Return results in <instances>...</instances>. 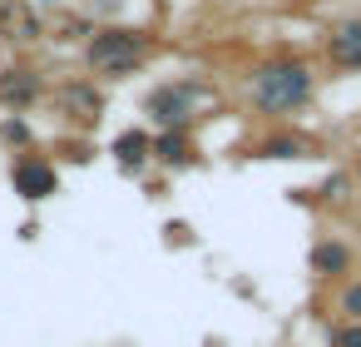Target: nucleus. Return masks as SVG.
Listing matches in <instances>:
<instances>
[{
    "label": "nucleus",
    "mask_w": 361,
    "mask_h": 347,
    "mask_svg": "<svg viewBox=\"0 0 361 347\" xmlns=\"http://www.w3.org/2000/svg\"><path fill=\"white\" fill-rule=\"evenodd\" d=\"M317 95V70L302 55H272L262 65H252L247 75V105L267 119H287L297 110H307Z\"/></svg>",
    "instance_id": "f257e3e1"
},
{
    "label": "nucleus",
    "mask_w": 361,
    "mask_h": 347,
    "mask_svg": "<svg viewBox=\"0 0 361 347\" xmlns=\"http://www.w3.org/2000/svg\"><path fill=\"white\" fill-rule=\"evenodd\" d=\"M40 95H45V75L35 70V65H6L0 70V105L6 110H30V105H40Z\"/></svg>",
    "instance_id": "39448f33"
},
{
    "label": "nucleus",
    "mask_w": 361,
    "mask_h": 347,
    "mask_svg": "<svg viewBox=\"0 0 361 347\" xmlns=\"http://www.w3.org/2000/svg\"><path fill=\"white\" fill-rule=\"evenodd\" d=\"M149 50H154V45H149L144 30H134V25H99V30L85 40V65H90L94 75H104V80H124V75L144 70Z\"/></svg>",
    "instance_id": "f03ea898"
},
{
    "label": "nucleus",
    "mask_w": 361,
    "mask_h": 347,
    "mask_svg": "<svg viewBox=\"0 0 361 347\" xmlns=\"http://www.w3.org/2000/svg\"><path fill=\"white\" fill-rule=\"evenodd\" d=\"M55 105H60L70 119H80V124H94L99 110H104V100L94 95V85H65V90L55 95Z\"/></svg>",
    "instance_id": "9b49d317"
},
{
    "label": "nucleus",
    "mask_w": 361,
    "mask_h": 347,
    "mask_svg": "<svg viewBox=\"0 0 361 347\" xmlns=\"http://www.w3.org/2000/svg\"><path fill=\"white\" fill-rule=\"evenodd\" d=\"M351 179H356V184H361V159H356V169H351Z\"/></svg>",
    "instance_id": "a211bd4d"
},
{
    "label": "nucleus",
    "mask_w": 361,
    "mask_h": 347,
    "mask_svg": "<svg viewBox=\"0 0 361 347\" xmlns=\"http://www.w3.org/2000/svg\"><path fill=\"white\" fill-rule=\"evenodd\" d=\"M109 154H114V164H119L124 174H144V169L154 164V134H149V129H124V134L109 144Z\"/></svg>",
    "instance_id": "6e6552de"
},
{
    "label": "nucleus",
    "mask_w": 361,
    "mask_h": 347,
    "mask_svg": "<svg viewBox=\"0 0 361 347\" xmlns=\"http://www.w3.org/2000/svg\"><path fill=\"white\" fill-rule=\"evenodd\" d=\"M0 139H6L16 154H25V149H35V134H30V124L20 119V114H11L6 124H0Z\"/></svg>",
    "instance_id": "4468645a"
},
{
    "label": "nucleus",
    "mask_w": 361,
    "mask_h": 347,
    "mask_svg": "<svg viewBox=\"0 0 361 347\" xmlns=\"http://www.w3.org/2000/svg\"><path fill=\"white\" fill-rule=\"evenodd\" d=\"M346 189H351V174H331V179L322 184V194H326L331 204H341V199H346Z\"/></svg>",
    "instance_id": "dca6fc26"
},
{
    "label": "nucleus",
    "mask_w": 361,
    "mask_h": 347,
    "mask_svg": "<svg viewBox=\"0 0 361 347\" xmlns=\"http://www.w3.org/2000/svg\"><path fill=\"white\" fill-rule=\"evenodd\" d=\"M267 159H302L307 154V139H297V134H277V139H262L257 144Z\"/></svg>",
    "instance_id": "ddd939ff"
},
{
    "label": "nucleus",
    "mask_w": 361,
    "mask_h": 347,
    "mask_svg": "<svg viewBox=\"0 0 361 347\" xmlns=\"http://www.w3.org/2000/svg\"><path fill=\"white\" fill-rule=\"evenodd\" d=\"M45 35V20L30 0H0V40L6 45H35Z\"/></svg>",
    "instance_id": "423d86ee"
},
{
    "label": "nucleus",
    "mask_w": 361,
    "mask_h": 347,
    "mask_svg": "<svg viewBox=\"0 0 361 347\" xmlns=\"http://www.w3.org/2000/svg\"><path fill=\"white\" fill-rule=\"evenodd\" d=\"M11 189H16V199H25V204H45V199L60 194V169H55L45 154L25 149V154L11 159Z\"/></svg>",
    "instance_id": "7ed1b4c3"
},
{
    "label": "nucleus",
    "mask_w": 361,
    "mask_h": 347,
    "mask_svg": "<svg viewBox=\"0 0 361 347\" xmlns=\"http://www.w3.org/2000/svg\"><path fill=\"white\" fill-rule=\"evenodd\" d=\"M203 90L198 85H188V80H173V85H159L149 100H144V114H154V124L159 129H188L193 124V100H198Z\"/></svg>",
    "instance_id": "20e7f679"
},
{
    "label": "nucleus",
    "mask_w": 361,
    "mask_h": 347,
    "mask_svg": "<svg viewBox=\"0 0 361 347\" xmlns=\"http://www.w3.org/2000/svg\"><path fill=\"white\" fill-rule=\"evenodd\" d=\"M193 134L188 129H159L154 134V164H164V169H188L193 164Z\"/></svg>",
    "instance_id": "9d476101"
},
{
    "label": "nucleus",
    "mask_w": 361,
    "mask_h": 347,
    "mask_svg": "<svg viewBox=\"0 0 361 347\" xmlns=\"http://www.w3.org/2000/svg\"><path fill=\"white\" fill-rule=\"evenodd\" d=\"M326 60L336 70H361V16L356 20H336L326 30Z\"/></svg>",
    "instance_id": "0eeeda50"
},
{
    "label": "nucleus",
    "mask_w": 361,
    "mask_h": 347,
    "mask_svg": "<svg viewBox=\"0 0 361 347\" xmlns=\"http://www.w3.org/2000/svg\"><path fill=\"white\" fill-rule=\"evenodd\" d=\"M326 347H361V322H331L326 327Z\"/></svg>",
    "instance_id": "2eb2a0df"
},
{
    "label": "nucleus",
    "mask_w": 361,
    "mask_h": 347,
    "mask_svg": "<svg viewBox=\"0 0 361 347\" xmlns=\"http://www.w3.org/2000/svg\"><path fill=\"white\" fill-rule=\"evenodd\" d=\"M307 268H312L322 283H341V278L351 273V248H346L341 238H322V243H312Z\"/></svg>",
    "instance_id": "1a4fd4ad"
},
{
    "label": "nucleus",
    "mask_w": 361,
    "mask_h": 347,
    "mask_svg": "<svg viewBox=\"0 0 361 347\" xmlns=\"http://www.w3.org/2000/svg\"><path fill=\"white\" fill-rule=\"evenodd\" d=\"M30 6H35V11H40V6H45V11H55V6H65V0H30Z\"/></svg>",
    "instance_id": "f3484780"
},
{
    "label": "nucleus",
    "mask_w": 361,
    "mask_h": 347,
    "mask_svg": "<svg viewBox=\"0 0 361 347\" xmlns=\"http://www.w3.org/2000/svg\"><path fill=\"white\" fill-rule=\"evenodd\" d=\"M336 317L341 322H361V278H341V288H336Z\"/></svg>",
    "instance_id": "f8f14e48"
}]
</instances>
